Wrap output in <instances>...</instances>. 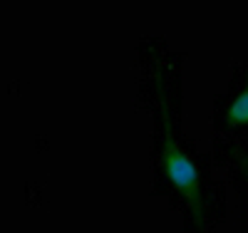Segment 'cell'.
I'll use <instances>...</instances> for the list:
<instances>
[{
  "mask_svg": "<svg viewBox=\"0 0 248 233\" xmlns=\"http://www.w3.org/2000/svg\"><path fill=\"white\" fill-rule=\"evenodd\" d=\"M144 90L154 117L156 132V166L164 186L184 208L186 226L206 231L214 223V194L201 161L181 134V87L179 57L149 47L144 55Z\"/></svg>",
  "mask_w": 248,
  "mask_h": 233,
  "instance_id": "cell-1",
  "label": "cell"
},
{
  "mask_svg": "<svg viewBox=\"0 0 248 233\" xmlns=\"http://www.w3.org/2000/svg\"><path fill=\"white\" fill-rule=\"evenodd\" d=\"M218 126L226 132H248V77L223 104Z\"/></svg>",
  "mask_w": 248,
  "mask_h": 233,
  "instance_id": "cell-2",
  "label": "cell"
},
{
  "mask_svg": "<svg viewBox=\"0 0 248 233\" xmlns=\"http://www.w3.org/2000/svg\"><path fill=\"white\" fill-rule=\"evenodd\" d=\"M226 164L231 166V174L243 194V228L248 231V152L243 146H229L226 149Z\"/></svg>",
  "mask_w": 248,
  "mask_h": 233,
  "instance_id": "cell-3",
  "label": "cell"
}]
</instances>
